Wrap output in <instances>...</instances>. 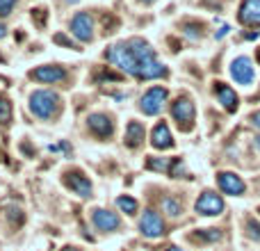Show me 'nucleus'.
Returning <instances> with one entry per match:
<instances>
[{
    "label": "nucleus",
    "mask_w": 260,
    "mask_h": 251,
    "mask_svg": "<svg viewBox=\"0 0 260 251\" xmlns=\"http://www.w3.org/2000/svg\"><path fill=\"white\" fill-rule=\"evenodd\" d=\"M117 206H119V210L126 212V215H135V212H137V201H135L133 197H119Z\"/></svg>",
    "instance_id": "obj_21"
},
{
    "label": "nucleus",
    "mask_w": 260,
    "mask_h": 251,
    "mask_svg": "<svg viewBox=\"0 0 260 251\" xmlns=\"http://www.w3.org/2000/svg\"><path fill=\"white\" fill-rule=\"evenodd\" d=\"M162 210H165L169 217H178L180 212H183V206H180L178 199H174V197H165V199H162Z\"/></svg>",
    "instance_id": "obj_18"
},
{
    "label": "nucleus",
    "mask_w": 260,
    "mask_h": 251,
    "mask_svg": "<svg viewBox=\"0 0 260 251\" xmlns=\"http://www.w3.org/2000/svg\"><path fill=\"white\" fill-rule=\"evenodd\" d=\"M91 27H94V23H91V16L89 14H76L71 21V32L78 37L80 41H89L91 39Z\"/></svg>",
    "instance_id": "obj_13"
},
{
    "label": "nucleus",
    "mask_w": 260,
    "mask_h": 251,
    "mask_svg": "<svg viewBox=\"0 0 260 251\" xmlns=\"http://www.w3.org/2000/svg\"><path fill=\"white\" fill-rule=\"evenodd\" d=\"M194 103L189 99H178L174 105H171V117L178 121V125L183 130L192 128V121H194Z\"/></svg>",
    "instance_id": "obj_8"
},
{
    "label": "nucleus",
    "mask_w": 260,
    "mask_h": 251,
    "mask_svg": "<svg viewBox=\"0 0 260 251\" xmlns=\"http://www.w3.org/2000/svg\"><path fill=\"white\" fill-rule=\"evenodd\" d=\"M167 251H185V249H180V247H169Z\"/></svg>",
    "instance_id": "obj_28"
},
{
    "label": "nucleus",
    "mask_w": 260,
    "mask_h": 251,
    "mask_svg": "<svg viewBox=\"0 0 260 251\" xmlns=\"http://www.w3.org/2000/svg\"><path fill=\"white\" fill-rule=\"evenodd\" d=\"M5 37V25H0V39Z\"/></svg>",
    "instance_id": "obj_29"
},
{
    "label": "nucleus",
    "mask_w": 260,
    "mask_h": 251,
    "mask_svg": "<svg viewBox=\"0 0 260 251\" xmlns=\"http://www.w3.org/2000/svg\"><path fill=\"white\" fill-rule=\"evenodd\" d=\"M244 226H247V235L251 240H260V224L256 219H247L244 222Z\"/></svg>",
    "instance_id": "obj_23"
},
{
    "label": "nucleus",
    "mask_w": 260,
    "mask_h": 251,
    "mask_svg": "<svg viewBox=\"0 0 260 251\" xmlns=\"http://www.w3.org/2000/svg\"><path fill=\"white\" fill-rule=\"evenodd\" d=\"M249 121H251V125H256V128L260 130V110H258V112H253L251 117H249Z\"/></svg>",
    "instance_id": "obj_26"
},
{
    "label": "nucleus",
    "mask_w": 260,
    "mask_h": 251,
    "mask_svg": "<svg viewBox=\"0 0 260 251\" xmlns=\"http://www.w3.org/2000/svg\"><path fill=\"white\" fill-rule=\"evenodd\" d=\"M139 231L144 238H162L165 235V222L155 210H146L139 219Z\"/></svg>",
    "instance_id": "obj_7"
},
{
    "label": "nucleus",
    "mask_w": 260,
    "mask_h": 251,
    "mask_svg": "<svg viewBox=\"0 0 260 251\" xmlns=\"http://www.w3.org/2000/svg\"><path fill=\"white\" fill-rule=\"evenodd\" d=\"M174 165V158H148L146 167L153 171H169Z\"/></svg>",
    "instance_id": "obj_19"
},
{
    "label": "nucleus",
    "mask_w": 260,
    "mask_h": 251,
    "mask_svg": "<svg viewBox=\"0 0 260 251\" xmlns=\"http://www.w3.org/2000/svg\"><path fill=\"white\" fill-rule=\"evenodd\" d=\"M108 59L112 64H117L121 71L130 73V76L137 78L139 76V69H142V62L137 59V55L133 53V48H130L128 41H123V44H117L112 46V48L108 50Z\"/></svg>",
    "instance_id": "obj_1"
},
{
    "label": "nucleus",
    "mask_w": 260,
    "mask_h": 251,
    "mask_svg": "<svg viewBox=\"0 0 260 251\" xmlns=\"http://www.w3.org/2000/svg\"><path fill=\"white\" fill-rule=\"evenodd\" d=\"M231 76H233V80L240 82V85H251L253 78H256V71H253L251 59L244 57V55L235 57L233 62H231Z\"/></svg>",
    "instance_id": "obj_5"
},
{
    "label": "nucleus",
    "mask_w": 260,
    "mask_h": 251,
    "mask_svg": "<svg viewBox=\"0 0 260 251\" xmlns=\"http://www.w3.org/2000/svg\"><path fill=\"white\" fill-rule=\"evenodd\" d=\"M30 78L39 82H59L67 78V71L62 67H39L35 71H30Z\"/></svg>",
    "instance_id": "obj_15"
},
{
    "label": "nucleus",
    "mask_w": 260,
    "mask_h": 251,
    "mask_svg": "<svg viewBox=\"0 0 260 251\" xmlns=\"http://www.w3.org/2000/svg\"><path fill=\"white\" fill-rule=\"evenodd\" d=\"M64 185L78 194V197H89L91 194V183L82 171H67L64 174Z\"/></svg>",
    "instance_id": "obj_9"
},
{
    "label": "nucleus",
    "mask_w": 260,
    "mask_h": 251,
    "mask_svg": "<svg viewBox=\"0 0 260 251\" xmlns=\"http://www.w3.org/2000/svg\"><path fill=\"white\" fill-rule=\"evenodd\" d=\"M194 210H197L199 215H203V217H217V215H221V212H224V199H221L217 192L206 190V192L197 199Z\"/></svg>",
    "instance_id": "obj_4"
},
{
    "label": "nucleus",
    "mask_w": 260,
    "mask_h": 251,
    "mask_svg": "<svg viewBox=\"0 0 260 251\" xmlns=\"http://www.w3.org/2000/svg\"><path fill=\"white\" fill-rule=\"evenodd\" d=\"M123 139H126V146L137 148L139 144L144 142V125L139 121H130L126 125V135H123Z\"/></svg>",
    "instance_id": "obj_17"
},
{
    "label": "nucleus",
    "mask_w": 260,
    "mask_h": 251,
    "mask_svg": "<svg viewBox=\"0 0 260 251\" xmlns=\"http://www.w3.org/2000/svg\"><path fill=\"white\" fill-rule=\"evenodd\" d=\"M215 94H217V99H219V103L224 105L229 112H235V110H238L240 99H238V94H235V91L231 89L229 85H224V82H217V85H215Z\"/></svg>",
    "instance_id": "obj_16"
},
{
    "label": "nucleus",
    "mask_w": 260,
    "mask_h": 251,
    "mask_svg": "<svg viewBox=\"0 0 260 251\" xmlns=\"http://www.w3.org/2000/svg\"><path fill=\"white\" fill-rule=\"evenodd\" d=\"M258 212H260V210H258Z\"/></svg>",
    "instance_id": "obj_33"
},
{
    "label": "nucleus",
    "mask_w": 260,
    "mask_h": 251,
    "mask_svg": "<svg viewBox=\"0 0 260 251\" xmlns=\"http://www.w3.org/2000/svg\"><path fill=\"white\" fill-rule=\"evenodd\" d=\"M238 18L242 25L258 27L260 25V0H244V3L240 5Z\"/></svg>",
    "instance_id": "obj_11"
},
{
    "label": "nucleus",
    "mask_w": 260,
    "mask_h": 251,
    "mask_svg": "<svg viewBox=\"0 0 260 251\" xmlns=\"http://www.w3.org/2000/svg\"><path fill=\"white\" fill-rule=\"evenodd\" d=\"M57 103H59V96L53 94V91H48V89L32 91V96H30V110H32V114L39 119L53 117Z\"/></svg>",
    "instance_id": "obj_2"
},
{
    "label": "nucleus",
    "mask_w": 260,
    "mask_h": 251,
    "mask_svg": "<svg viewBox=\"0 0 260 251\" xmlns=\"http://www.w3.org/2000/svg\"><path fill=\"white\" fill-rule=\"evenodd\" d=\"M258 148H260V137H258Z\"/></svg>",
    "instance_id": "obj_32"
},
{
    "label": "nucleus",
    "mask_w": 260,
    "mask_h": 251,
    "mask_svg": "<svg viewBox=\"0 0 260 251\" xmlns=\"http://www.w3.org/2000/svg\"><path fill=\"white\" fill-rule=\"evenodd\" d=\"M142 3H153V0H142Z\"/></svg>",
    "instance_id": "obj_31"
},
{
    "label": "nucleus",
    "mask_w": 260,
    "mask_h": 251,
    "mask_svg": "<svg viewBox=\"0 0 260 251\" xmlns=\"http://www.w3.org/2000/svg\"><path fill=\"white\" fill-rule=\"evenodd\" d=\"M62 251H78V249H73V247H67V249H62Z\"/></svg>",
    "instance_id": "obj_30"
},
{
    "label": "nucleus",
    "mask_w": 260,
    "mask_h": 251,
    "mask_svg": "<svg viewBox=\"0 0 260 251\" xmlns=\"http://www.w3.org/2000/svg\"><path fill=\"white\" fill-rule=\"evenodd\" d=\"M55 44H62V46H67V48H78V46L64 35H55Z\"/></svg>",
    "instance_id": "obj_25"
},
{
    "label": "nucleus",
    "mask_w": 260,
    "mask_h": 251,
    "mask_svg": "<svg viewBox=\"0 0 260 251\" xmlns=\"http://www.w3.org/2000/svg\"><path fill=\"white\" fill-rule=\"evenodd\" d=\"M167 96H169V91H167L165 87H151V89L142 96V101H139V110H142L144 114H148V117H155V114H160L162 108H165Z\"/></svg>",
    "instance_id": "obj_3"
},
{
    "label": "nucleus",
    "mask_w": 260,
    "mask_h": 251,
    "mask_svg": "<svg viewBox=\"0 0 260 251\" xmlns=\"http://www.w3.org/2000/svg\"><path fill=\"white\" fill-rule=\"evenodd\" d=\"M9 121H12V103H9V99L0 96V123H9Z\"/></svg>",
    "instance_id": "obj_22"
},
{
    "label": "nucleus",
    "mask_w": 260,
    "mask_h": 251,
    "mask_svg": "<svg viewBox=\"0 0 260 251\" xmlns=\"http://www.w3.org/2000/svg\"><path fill=\"white\" fill-rule=\"evenodd\" d=\"M91 219H94V226H96V229L103 231V233H110V231H117L119 226H121V219H119L117 212L103 210V208H96L94 215H91Z\"/></svg>",
    "instance_id": "obj_10"
},
{
    "label": "nucleus",
    "mask_w": 260,
    "mask_h": 251,
    "mask_svg": "<svg viewBox=\"0 0 260 251\" xmlns=\"http://www.w3.org/2000/svg\"><path fill=\"white\" fill-rule=\"evenodd\" d=\"M217 185H219V190L224 194H229V197H242L244 190H247L244 180L240 178L238 174H233V171H219V174H217Z\"/></svg>",
    "instance_id": "obj_6"
},
{
    "label": "nucleus",
    "mask_w": 260,
    "mask_h": 251,
    "mask_svg": "<svg viewBox=\"0 0 260 251\" xmlns=\"http://www.w3.org/2000/svg\"><path fill=\"white\" fill-rule=\"evenodd\" d=\"M14 5H16V0H0V14H3V16H9Z\"/></svg>",
    "instance_id": "obj_24"
},
{
    "label": "nucleus",
    "mask_w": 260,
    "mask_h": 251,
    "mask_svg": "<svg viewBox=\"0 0 260 251\" xmlns=\"http://www.w3.org/2000/svg\"><path fill=\"white\" fill-rule=\"evenodd\" d=\"M194 240H203V242H217L221 240V231L219 229H203L199 233H194Z\"/></svg>",
    "instance_id": "obj_20"
},
{
    "label": "nucleus",
    "mask_w": 260,
    "mask_h": 251,
    "mask_svg": "<svg viewBox=\"0 0 260 251\" xmlns=\"http://www.w3.org/2000/svg\"><path fill=\"white\" fill-rule=\"evenodd\" d=\"M151 144L153 148H160V151H165V148H171L174 146V137H171V130L169 125H167L165 121H160L153 128L151 133Z\"/></svg>",
    "instance_id": "obj_14"
},
{
    "label": "nucleus",
    "mask_w": 260,
    "mask_h": 251,
    "mask_svg": "<svg viewBox=\"0 0 260 251\" xmlns=\"http://www.w3.org/2000/svg\"><path fill=\"white\" fill-rule=\"evenodd\" d=\"M87 123H89L91 133H94L96 137H101V139L110 137V135H112V130H114L112 119H110L108 114H101V112L89 114V119H87Z\"/></svg>",
    "instance_id": "obj_12"
},
{
    "label": "nucleus",
    "mask_w": 260,
    "mask_h": 251,
    "mask_svg": "<svg viewBox=\"0 0 260 251\" xmlns=\"http://www.w3.org/2000/svg\"><path fill=\"white\" fill-rule=\"evenodd\" d=\"M229 30H231V27H229V25H224L219 32H217V39H221V37H224V35H229Z\"/></svg>",
    "instance_id": "obj_27"
}]
</instances>
